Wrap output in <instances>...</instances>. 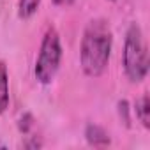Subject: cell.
<instances>
[{"mask_svg": "<svg viewBox=\"0 0 150 150\" xmlns=\"http://www.w3.org/2000/svg\"><path fill=\"white\" fill-rule=\"evenodd\" d=\"M113 34L106 20H92L81 37L80 62L87 76L99 78L106 71L111 57Z\"/></svg>", "mask_w": 150, "mask_h": 150, "instance_id": "obj_1", "label": "cell"}, {"mask_svg": "<svg viewBox=\"0 0 150 150\" xmlns=\"http://www.w3.org/2000/svg\"><path fill=\"white\" fill-rule=\"evenodd\" d=\"M124 71L131 83H139L146 78L148 72V53L143 39L141 27L131 23L125 32L124 41Z\"/></svg>", "mask_w": 150, "mask_h": 150, "instance_id": "obj_2", "label": "cell"}, {"mask_svg": "<svg viewBox=\"0 0 150 150\" xmlns=\"http://www.w3.org/2000/svg\"><path fill=\"white\" fill-rule=\"evenodd\" d=\"M60 62H62L60 35L55 28H48L41 41V48H39L35 65H34L35 80L41 85H50L60 69Z\"/></svg>", "mask_w": 150, "mask_h": 150, "instance_id": "obj_3", "label": "cell"}, {"mask_svg": "<svg viewBox=\"0 0 150 150\" xmlns=\"http://www.w3.org/2000/svg\"><path fill=\"white\" fill-rule=\"evenodd\" d=\"M9 72H7V65L0 60V115L6 113V110L9 108Z\"/></svg>", "mask_w": 150, "mask_h": 150, "instance_id": "obj_4", "label": "cell"}, {"mask_svg": "<svg viewBox=\"0 0 150 150\" xmlns=\"http://www.w3.org/2000/svg\"><path fill=\"white\" fill-rule=\"evenodd\" d=\"M41 6V0H20L18 2V16L21 20H28L32 18Z\"/></svg>", "mask_w": 150, "mask_h": 150, "instance_id": "obj_5", "label": "cell"}, {"mask_svg": "<svg viewBox=\"0 0 150 150\" xmlns=\"http://www.w3.org/2000/svg\"><path fill=\"white\" fill-rule=\"evenodd\" d=\"M87 139L92 145H108L110 143L108 134L101 127H97V125H88L87 127Z\"/></svg>", "mask_w": 150, "mask_h": 150, "instance_id": "obj_6", "label": "cell"}, {"mask_svg": "<svg viewBox=\"0 0 150 150\" xmlns=\"http://www.w3.org/2000/svg\"><path fill=\"white\" fill-rule=\"evenodd\" d=\"M148 108H150V103H148V96H143L138 103H136V117L138 120L143 124V127H150V117H148Z\"/></svg>", "mask_w": 150, "mask_h": 150, "instance_id": "obj_7", "label": "cell"}, {"mask_svg": "<svg viewBox=\"0 0 150 150\" xmlns=\"http://www.w3.org/2000/svg\"><path fill=\"white\" fill-rule=\"evenodd\" d=\"M74 2V0H53V4L55 6H60V7H67Z\"/></svg>", "mask_w": 150, "mask_h": 150, "instance_id": "obj_8", "label": "cell"}, {"mask_svg": "<svg viewBox=\"0 0 150 150\" xmlns=\"http://www.w3.org/2000/svg\"><path fill=\"white\" fill-rule=\"evenodd\" d=\"M110 2H115V0H110Z\"/></svg>", "mask_w": 150, "mask_h": 150, "instance_id": "obj_9", "label": "cell"}, {"mask_svg": "<svg viewBox=\"0 0 150 150\" xmlns=\"http://www.w3.org/2000/svg\"><path fill=\"white\" fill-rule=\"evenodd\" d=\"M0 146H4V145H2V143H0Z\"/></svg>", "mask_w": 150, "mask_h": 150, "instance_id": "obj_10", "label": "cell"}]
</instances>
